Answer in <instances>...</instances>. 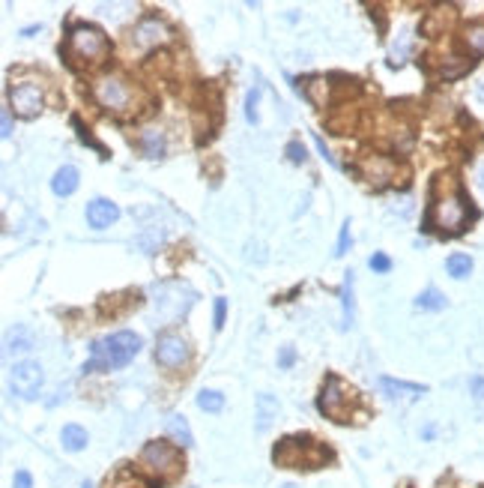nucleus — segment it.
Masks as SVG:
<instances>
[{
  "mask_svg": "<svg viewBox=\"0 0 484 488\" xmlns=\"http://www.w3.org/2000/svg\"><path fill=\"white\" fill-rule=\"evenodd\" d=\"M416 306L418 309H428V311H440V309H445V297L437 291V287H428V291L418 294Z\"/></svg>",
  "mask_w": 484,
  "mask_h": 488,
  "instance_id": "obj_23",
  "label": "nucleus"
},
{
  "mask_svg": "<svg viewBox=\"0 0 484 488\" xmlns=\"http://www.w3.org/2000/svg\"><path fill=\"white\" fill-rule=\"evenodd\" d=\"M144 147H147V156H152V159H156V156H162V150H164V141L159 138L156 132H147V135H144Z\"/></svg>",
  "mask_w": 484,
  "mask_h": 488,
  "instance_id": "obj_25",
  "label": "nucleus"
},
{
  "mask_svg": "<svg viewBox=\"0 0 484 488\" xmlns=\"http://www.w3.org/2000/svg\"><path fill=\"white\" fill-rule=\"evenodd\" d=\"M42 381H45L42 366H40V362H30V359L16 362V366H12V371H9L12 393L21 395V398H36V395H40Z\"/></svg>",
  "mask_w": 484,
  "mask_h": 488,
  "instance_id": "obj_7",
  "label": "nucleus"
},
{
  "mask_svg": "<svg viewBox=\"0 0 484 488\" xmlns=\"http://www.w3.org/2000/svg\"><path fill=\"white\" fill-rule=\"evenodd\" d=\"M466 45L473 48L476 54H484V24H473L466 30Z\"/></svg>",
  "mask_w": 484,
  "mask_h": 488,
  "instance_id": "obj_24",
  "label": "nucleus"
},
{
  "mask_svg": "<svg viewBox=\"0 0 484 488\" xmlns=\"http://www.w3.org/2000/svg\"><path fill=\"white\" fill-rule=\"evenodd\" d=\"M186 359H188V342L183 339V335H174V333L159 335V342H156V362L159 366L180 369Z\"/></svg>",
  "mask_w": 484,
  "mask_h": 488,
  "instance_id": "obj_8",
  "label": "nucleus"
},
{
  "mask_svg": "<svg viewBox=\"0 0 484 488\" xmlns=\"http://www.w3.org/2000/svg\"><path fill=\"white\" fill-rule=\"evenodd\" d=\"M341 330L353 327V273H347V279H344V287H341Z\"/></svg>",
  "mask_w": 484,
  "mask_h": 488,
  "instance_id": "obj_17",
  "label": "nucleus"
},
{
  "mask_svg": "<svg viewBox=\"0 0 484 488\" xmlns=\"http://www.w3.org/2000/svg\"><path fill=\"white\" fill-rule=\"evenodd\" d=\"M87 432L81 429V425H66V429L60 432V444H63V449H69V453H81V449L87 446Z\"/></svg>",
  "mask_w": 484,
  "mask_h": 488,
  "instance_id": "obj_16",
  "label": "nucleus"
},
{
  "mask_svg": "<svg viewBox=\"0 0 484 488\" xmlns=\"http://www.w3.org/2000/svg\"><path fill=\"white\" fill-rule=\"evenodd\" d=\"M93 96L99 99V105H102V108L117 111V114H123V111H129V105H132V87L126 84L123 78H117V75H108V78L96 81Z\"/></svg>",
  "mask_w": 484,
  "mask_h": 488,
  "instance_id": "obj_6",
  "label": "nucleus"
},
{
  "mask_svg": "<svg viewBox=\"0 0 484 488\" xmlns=\"http://www.w3.org/2000/svg\"><path fill=\"white\" fill-rule=\"evenodd\" d=\"M347 395H344V386H341V381L335 378H326V383H323V393H320V410L329 417V419H335V422H350L347 417Z\"/></svg>",
  "mask_w": 484,
  "mask_h": 488,
  "instance_id": "obj_9",
  "label": "nucleus"
},
{
  "mask_svg": "<svg viewBox=\"0 0 484 488\" xmlns=\"http://www.w3.org/2000/svg\"><path fill=\"white\" fill-rule=\"evenodd\" d=\"M287 153H290L293 162H302V159H305V150H302L296 141H290V144H287Z\"/></svg>",
  "mask_w": 484,
  "mask_h": 488,
  "instance_id": "obj_33",
  "label": "nucleus"
},
{
  "mask_svg": "<svg viewBox=\"0 0 484 488\" xmlns=\"http://www.w3.org/2000/svg\"><path fill=\"white\" fill-rule=\"evenodd\" d=\"M469 390H473L476 402H481V405H484V378H473V381H469Z\"/></svg>",
  "mask_w": 484,
  "mask_h": 488,
  "instance_id": "obj_31",
  "label": "nucleus"
},
{
  "mask_svg": "<svg viewBox=\"0 0 484 488\" xmlns=\"http://www.w3.org/2000/svg\"><path fill=\"white\" fill-rule=\"evenodd\" d=\"M75 189H78V171H75L72 165H63L54 180H51V192H54L57 198H69Z\"/></svg>",
  "mask_w": 484,
  "mask_h": 488,
  "instance_id": "obj_14",
  "label": "nucleus"
},
{
  "mask_svg": "<svg viewBox=\"0 0 484 488\" xmlns=\"http://www.w3.org/2000/svg\"><path fill=\"white\" fill-rule=\"evenodd\" d=\"M478 99H481V102H484V81L478 84Z\"/></svg>",
  "mask_w": 484,
  "mask_h": 488,
  "instance_id": "obj_36",
  "label": "nucleus"
},
{
  "mask_svg": "<svg viewBox=\"0 0 484 488\" xmlns=\"http://www.w3.org/2000/svg\"><path fill=\"white\" fill-rule=\"evenodd\" d=\"M258 99H260V87H254V90H248V99H246V120L248 123H258Z\"/></svg>",
  "mask_w": 484,
  "mask_h": 488,
  "instance_id": "obj_26",
  "label": "nucleus"
},
{
  "mask_svg": "<svg viewBox=\"0 0 484 488\" xmlns=\"http://www.w3.org/2000/svg\"><path fill=\"white\" fill-rule=\"evenodd\" d=\"M12 135V111L4 108V138H9Z\"/></svg>",
  "mask_w": 484,
  "mask_h": 488,
  "instance_id": "obj_34",
  "label": "nucleus"
},
{
  "mask_svg": "<svg viewBox=\"0 0 484 488\" xmlns=\"http://www.w3.org/2000/svg\"><path fill=\"white\" fill-rule=\"evenodd\" d=\"M108 488H152V485H147L141 477H135L132 470H117L114 473V477L108 480Z\"/></svg>",
  "mask_w": 484,
  "mask_h": 488,
  "instance_id": "obj_21",
  "label": "nucleus"
},
{
  "mask_svg": "<svg viewBox=\"0 0 484 488\" xmlns=\"http://www.w3.org/2000/svg\"><path fill=\"white\" fill-rule=\"evenodd\" d=\"M81 488H93V485H90V482H84V485H81Z\"/></svg>",
  "mask_w": 484,
  "mask_h": 488,
  "instance_id": "obj_37",
  "label": "nucleus"
},
{
  "mask_svg": "<svg viewBox=\"0 0 484 488\" xmlns=\"http://www.w3.org/2000/svg\"><path fill=\"white\" fill-rule=\"evenodd\" d=\"M368 264H371V270H377V273H386V270L392 267V261H389L383 252H377L371 261H368Z\"/></svg>",
  "mask_w": 484,
  "mask_h": 488,
  "instance_id": "obj_29",
  "label": "nucleus"
},
{
  "mask_svg": "<svg viewBox=\"0 0 484 488\" xmlns=\"http://www.w3.org/2000/svg\"><path fill=\"white\" fill-rule=\"evenodd\" d=\"M445 270H449V276H454V279H466L469 273H473V258L464 255V252H454L449 261H445Z\"/></svg>",
  "mask_w": 484,
  "mask_h": 488,
  "instance_id": "obj_19",
  "label": "nucleus"
},
{
  "mask_svg": "<svg viewBox=\"0 0 484 488\" xmlns=\"http://www.w3.org/2000/svg\"><path fill=\"white\" fill-rule=\"evenodd\" d=\"M380 386L392 395V398H406V402H413V398L425 395L428 386H418V383H406V381H394V378H380Z\"/></svg>",
  "mask_w": 484,
  "mask_h": 488,
  "instance_id": "obj_13",
  "label": "nucleus"
},
{
  "mask_svg": "<svg viewBox=\"0 0 484 488\" xmlns=\"http://www.w3.org/2000/svg\"><path fill=\"white\" fill-rule=\"evenodd\" d=\"M314 147H317V150H320V156H323V159L329 162V165H332V168H338V159H335L332 153H329V147L323 144V138H320V135H314Z\"/></svg>",
  "mask_w": 484,
  "mask_h": 488,
  "instance_id": "obj_28",
  "label": "nucleus"
},
{
  "mask_svg": "<svg viewBox=\"0 0 484 488\" xmlns=\"http://www.w3.org/2000/svg\"><path fill=\"white\" fill-rule=\"evenodd\" d=\"M12 485H16V488H30V485H33L30 473H28V470H18V473H16V480H12Z\"/></svg>",
  "mask_w": 484,
  "mask_h": 488,
  "instance_id": "obj_32",
  "label": "nucleus"
},
{
  "mask_svg": "<svg viewBox=\"0 0 484 488\" xmlns=\"http://www.w3.org/2000/svg\"><path fill=\"white\" fill-rule=\"evenodd\" d=\"M33 347V339H30V333L28 330H16V333H9L6 335V354H28V350Z\"/></svg>",
  "mask_w": 484,
  "mask_h": 488,
  "instance_id": "obj_20",
  "label": "nucleus"
},
{
  "mask_svg": "<svg viewBox=\"0 0 484 488\" xmlns=\"http://www.w3.org/2000/svg\"><path fill=\"white\" fill-rule=\"evenodd\" d=\"M66 52L75 60L99 64V60L108 54V40H105V33H102L99 28H90V24H78V28H72V33H69Z\"/></svg>",
  "mask_w": 484,
  "mask_h": 488,
  "instance_id": "obj_3",
  "label": "nucleus"
},
{
  "mask_svg": "<svg viewBox=\"0 0 484 488\" xmlns=\"http://www.w3.org/2000/svg\"><path fill=\"white\" fill-rule=\"evenodd\" d=\"M164 425H168V434H171V437H174V441L180 444V446H192V444H195L192 429H188V422H186V417H183V414H171V417H168V422H164Z\"/></svg>",
  "mask_w": 484,
  "mask_h": 488,
  "instance_id": "obj_15",
  "label": "nucleus"
},
{
  "mask_svg": "<svg viewBox=\"0 0 484 488\" xmlns=\"http://www.w3.org/2000/svg\"><path fill=\"white\" fill-rule=\"evenodd\" d=\"M141 350V335H135L129 330L123 333H111L105 339L93 342L90 347V362H84V371H96V369H123L138 357Z\"/></svg>",
  "mask_w": 484,
  "mask_h": 488,
  "instance_id": "obj_1",
  "label": "nucleus"
},
{
  "mask_svg": "<svg viewBox=\"0 0 484 488\" xmlns=\"http://www.w3.org/2000/svg\"><path fill=\"white\" fill-rule=\"evenodd\" d=\"M198 407L207 410V414H219L224 407V395L219 390H200L198 393Z\"/></svg>",
  "mask_w": 484,
  "mask_h": 488,
  "instance_id": "obj_22",
  "label": "nucleus"
},
{
  "mask_svg": "<svg viewBox=\"0 0 484 488\" xmlns=\"http://www.w3.org/2000/svg\"><path fill=\"white\" fill-rule=\"evenodd\" d=\"M120 219V207L108 201V198H93L90 204H87V222H90V228L102 231L108 228V225H114Z\"/></svg>",
  "mask_w": 484,
  "mask_h": 488,
  "instance_id": "obj_11",
  "label": "nucleus"
},
{
  "mask_svg": "<svg viewBox=\"0 0 484 488\" xmlns=\"http://www.w3.org/2000/svg\"><path fill=\"white\" fill-rule=\"evenodd\" d=\"M278 362H282V366H290V362H293V347H284V354H282V359H278Z\"/></svg>",
  "mask_w": 484,
  "mask_h": 488,
  "instance_id": "obj_35",
  "label": "nucleus"
},
{
  "mask_svg": "<svg viewBox=\"0 0 484 488\" xmlns=\"http://www.w3.org/2000/svg\"><path fill=\"white\" fill-rule=\"evenodd\" d=\"M164 36H168V30H164V24L159 21V18H147V21H141L135 28V45L138 48H150V45H159V42H164Z\"/></svg>",
  "mask_w": 484,
  "mask_h": 488,
  "instance_id": "obj_12",
  "label": "nucleus"
},
{
  "mask_svg": "<svg viewBox=\"0 0 484 488\" xmlns=\"http://www.w3.org/2000/svg\"><path fill=\"white\" fill-rule=\"evenodd\" d=\"M141 461L162 480H171L174 473L180 470V453L164 441H150L141 453Z\"/></svg>",
  "mask_w": 484,
  "mask_h": 488,
  "instance_id": "obj_5",
  "label": "nucleus"
},
{
  "mask_svg": "<svg viewBox=\"0 0 484 488\" xmlns=\"http://www.w3.org/2000/svg\"><path fill=\"white\" fill-rule=\"evenodd\" d=\"M9 105L16 108V114H21V117L40 114V111H42V93H40V87L30 84V81L12 84L9 87Z\"/></svg>",
  "mask_w": 484,
  "mask_h": 488,
  "instance_id": "obj_10",
  "label": "nucleus"
},
{
  "mask_svg": "<svg viewBox=\"0 0 484 488\" xmlns=\"http://www.w3.org/2000/svg\"><path fill=\"white\" fill-rule=\"evenodd\" d=\"M224 311H227V299L219 297V299H215V330H222V323H224Z\"/></svg>",
  "mask_w": 484,
  "mask_h": 488,
  "instance_id": "obj_30",
  "label": "nucleus"
},
{
  "mask_svg": "<svg viewBox=\"0 0 484 488\" xmlns=\"http://www.w3.org/2000/svg\"><path fill=\"white\" fill-rule=\"evenodd\" d=\"M347 246H350V222H344L341 225V237H338V249H335V255H347Z\"/></svg>",
  "mask_w": 484,
  "mask_h": 488,
  "instance_id": "obj_27",
  "label": "nucleus"
},
{
  "mask_svg": "<svg viewBox=\"0 0 484 488\" xmlns=\"http://www.w3.org/2000/svg\"><path fill=\"white\" fill-rule=\"evenodd\" d=\"M469 219V207L466 201L457 192L452 195H442L430 204V213H428V225L430 228H440V231H461Z\"/></svg>",
  "mask_w": 484,
  "mask_h": 488,
  "instance_id": "obj_4",
  "label": "nucleus"
},
{
  "mask_svg": "<svg viewBox=\"0 0 484 488\" xmlns=\"http://www.w3.org/2000/svg\"><path fill=\"white\" fill-rule=\"evenodd\" d=\"M258 410H260V414H258V432H266V429L272 425L275 414H278V402H275L272 395L263 393V395L258 398Z\"/></svg>",
  "mask_w": 484,
  "mask_h": 488,
  "instance_id": "obj_18",
  "label": "nucleus"
},
{
  "mask_svg": "<svg viewBox=\"0 0 484 488\" xmlns=\"http://www.w3.org/2000/svg\"><path fill=\"white\" fill-rule=\"evenodd\" d=\"M272 458H275V465H282V468L317 470L329 458V449H323L308 434H302V437H284V441L275 446Z\"/></svg>",
  "mask_w": 484,
  "mask_h": 488,
  "instance_id": "obj_2",
  "label": "nucleus"
}]
</instances>
